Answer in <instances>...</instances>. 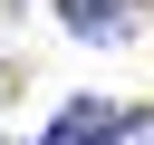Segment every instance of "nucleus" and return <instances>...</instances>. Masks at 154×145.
I'll return each mask as SVG.
<instances>
[{"instance_id": "nucleus-1", "label": "nucleus", "mask_w": 154, "mask_h": 145, "mask_svg": "<svg viewBox=\"0 0 154 145\" xmlns=\"http://www.w3.org/2000/svg\"><path fill=\"white\" fill-rule=\"evenodd\" d=\"M38 145H116V106H106V97H67V106L38 126Z\"/></svg>"}, {"instance_id": "nucleus-2", "label": "nucleus", "mask_w": 154, "mask_h": 145, "mask_svg": "<svg viewBox=\"0 0 154 145\" xmlns=\"http://www.w3.org/2000/svg\"><path fill=\"white\" fill-rule=\"evenodd\" d=\"M58 29H77V39H135V0H58Z\"/></svg>"}, {"instance_id": "nucleus-3", "label": "nucleus", "mask_w": 154, "mask_h": 145, "mask_svg": "<svg viewBox=\"0 0 154 145\" xmlns=\"http://www.w3.org/2000/svg\"><path fill=\"white\" fill-rule=\"evenodd\" d=\"M116 145H154V106H135V116H116Z\"/></svg>"}, {"instance_id": "nucleus-4", "label": "nucleus", "mask_w": 154, "mask_h": 145, "mask_svg": "<svg viewBox=\"0 0 154 145\" xmlns=\"http://www.w3.org/2000/svg\"><path fill=\"white\" fill-rule=\"evenodd\" d=\"M10 87H19V77H10V68H0V106H10Z\"/></svg>"}]
</instances>
